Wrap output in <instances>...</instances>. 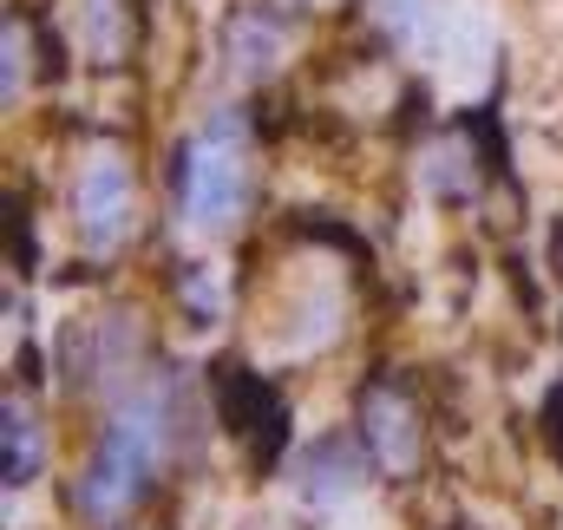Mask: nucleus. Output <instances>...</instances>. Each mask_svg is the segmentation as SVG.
Masks as SVG:
<instances>
[{"label":"nucleus","instance_id":"423d86ee","mask_svg":"<svg viewBox=\"0 0 563 530\" xmlns=\"http://www.w3.org/2000/svg\"><path fill=\"white\" fill-rule=\"evenodd\" d=\"M276 53H282V33H276L269 13H236V20H230V73H236V79L269 73Z\"/></svg>","mask_w":563,"mask_h":530},{"label":"nucleus","instance_id":"7ed1b4c3","mask_svg":"<svg viewBox=\"0 0 563 530\" xmlns=\"http://www.w3.org/2000/svg\"><path fill=\"white\" fill-rule=\"evenodd\" d=\"M217 399H223V426L250 445L256 472H276L282 445H288V406H282V394L263 374L223 361V367H217Z\"/></svg>","mask_w":563,"mask_h":530},{"label":"nucleus","instance_id":"39448f33","mask_svg":"<svg viewBox=\"0 0 563 530\" xmlns=\"http://www.w3.org/2000/svg\"><path fill=\"white\" fill-rule=\"evenodd\" d=\"M73 223H79V236L92 250L125 243V230H132V177H125V164L112 151L86 157V170L73 184Z\"/></svg>","mask_w":563,"mask_h":530},{"label":"nucleus","instance_id":"f257e3e1","mask_svg":"<svg viewBox=\"0 0 563 530\" xmlns=\"http://www.w3.org/2000/svg\"><path fill=\"white\" fill-rule=\"evenodd\" d=\"M157 459H164V399H132V406H119L106 419V432H99L86 472L73 478L66 505L92 530H112L144 498Z\"/></svg>","mask_w":563,"mask_h":530},{"label":"nucleus","instance_id":"1a4fd4ad","mask_svg":"<svg viewBox=\"0 0 563 530\" xmlns=\"http://www.w3.org/2000/svg\"><path fill=\"white\" fill-rule=\"evenodd\" d=\"M112 20H119V0H86V40H92L99 59H119V46H125Z\"/></svg>","mask_w":563,"mask_h":530},{"label":"nucleus","instance_id":"20e7f679","mask_svg":"<svg viewBox=\"0 0 563 530\" xmlns=\"http://www.w3.org/2000/svg\"><path fill=\"white\" fill-rule=\"evenodd\" d=\"M361 439H367L374 465L394 472V478H407L420 465V419H413L407 380H387V374L367 380V394H361Z\"/></svg>","mask_w":563,"mask_h":530},{"label":"nucleus","instance_id":"9d476101","mask_svg":"<svg viewBox=\"0 0 563 530\" xmlns=\"http://www.w3.org/2000/svg\"><path fill=\"white\" fill-rule=\"evenodd\" d=\"M20 66H26V40L20 20H7V99H20Z\"/></svg>","mask_w":563,"mask_h":530},{"label":"nucleus","instance_id":"0eeeda50","mask_svg":"<svg viewBox=\"0 0 563 530\" xmlns=\"http://www.w3.org/2000/svg\"><path fill=\"white\" fill-rule=\"evenodd\" d=\"M301 492H308V498H347V492H354V452H347L334 432L308 445V459H301Z\"/></svg>","mask_w":563,"mask_h":530},{"label":"nucleus","instance_id":"f03ea898","mask_svg":"<svg viewBox=\"0 0 563 530\" xmlns=\"http://www.w3.org/2000/svg\"><path fill=\"white\" fill-rule=\"evenodd\" d=\"M243 112H217L203 137H184L170 151V197L184 210L190 230H230L243 197H250V177H243Z\"/></svg>","mask_w":563,"mask_h":530},{"label":"nucleus","instance_id":"f8f14e48","mask_svg":"<svg viewBox=\"0 0 563 530\" xmlns=\"http://www.w3.org/2000/svg\"><path fill=\"white\" fill-rule=\"evenodd\" d=\"M558 275H563V230H558Z\"/></svg>","mask_w":563,"mask_h":530},{"label":"nucleus","instance_id":"6e6552de","mask_svg":"<svg viewBox=\"0 0 563 530\" xmlns=\"http://www.w3.org/2000/svg\"><path fill=\"white\" fill-rule=\"evenodd\" d=\"M0 465H7V485H13V492L40 478V419H33L20 399H7V439H0Z\"/></svg>","mask_w":563,"mask_h":530},{"label":"nucleus","instance_id":"9b49d317","mask_svg":"<svg viewBox=\"0 0 563 530\" xmlns=\"http://www.w3.org/2000/svg\"><path fill=\"white\" fill-rule=\"evenodd\" d=\"M544 426H551V445H558V459H563V387L551 394V406H544Z\"/></svg>","mask_w":563,"mask_h":530}]
</instances>
